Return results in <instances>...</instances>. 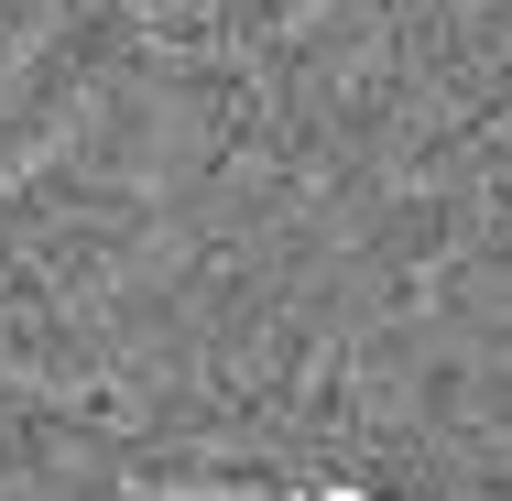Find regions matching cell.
<instances>
[{"label":"cell","instance_id":"6da1fadb","mask_svg":"<svg viewBox=\"0 0 512 501\" xmlns=\"http://www.w3.org/2000/svg\"><path fill=\"white\" fill-rule=\"evenodd\" d=\"M295 501H360V491H295Z\"/></svg>","mask_w":512,"mask_h":501}]
</instances>
